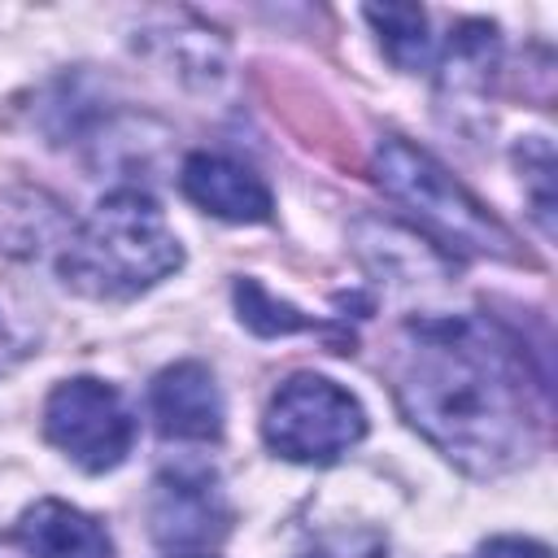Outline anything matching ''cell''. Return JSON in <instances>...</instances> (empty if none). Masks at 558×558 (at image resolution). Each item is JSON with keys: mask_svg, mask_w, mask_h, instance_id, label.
Instances as JSON below:
<instances>
[{"mask_svg": "<svg viewBox=\"0 0 558 558\" xmlns=\"http://www.w3.org/2000/svg\"><path fill=\"white\" fill-rule=\"evenodd\" d=\"M392 392L405 423L466 475H501L541 445V410L523 344L484 314L405 327Z\"/></svg>", "mask_w": 558, "mask_h": 558, "instance_id": "1", "label": "cell"}, {"mask_svg": "<svg viewBox=\"0 0 558 558\" xmlns=\"http://www.w3.org/2000/svg\"><path fill=\"white\" fill-rule=\"evenodd\" d=\"M183 266V244L170 231L161 205L140 187L109 192L87 222L70 231L57 257L65 288L92 301H126L170 279Z\"/></svg>", "mask_w": 558, "mask_h": 558, "instance_id": "2", "label": "cell"}, {"mask_svg": "<svg viewBox=\"0 0 558 558\" xmlns=\"http://www.w3.org/2000/svg\"><path fill=\"white\" fill-rule=\"evenodd\" d=\"M375 183L388 201H397L418 231L458 253V257H501L514 262V235L423 148H414L401 135H384L375 144Z\"/></svg>", "mask_w": 558, "mask_h": 558, "instance_id": "3", "label": "cell"}, {"mask_svg": "<svg viewBox=\"0 0 558 558\" xmlns=\"http://www.w3.org/2000/svg\"><path fill=\"white\" fill-rule=\"evenodd\" d=\"M262 436L288 462L327 466L366 436V410L336 379L301 371L275 388L262 414Z\"/></svg>", "mask_w": 558, "mask_h": 558, "instance_id": "4", "label": "cell"}, {"mask_svg": "<svg viewBox=\"0 0 558 558\" xmlns=\"http://www.w3.org/2000/svg\"><path fill=\"white\" fill-rule=\"evenodd\" d=\"M44 436L83 471L100 475L122 466L135 445V418L122 392L105 379L78 375L48 392L44 401Z\"/></svg>", "mask_w": 558, "mask_h": 558, "instance_id": "5", "label": "cell"}, {"mask_svg": "<svg viewBox=\"0 0 558 558\" xmlns=\"http://www.w3.org/2000/svg\"><path fill=\"white\" fill-rule=\"evenodd\" d=\"M153 541L166 549H205L227 536L231 506L209 466H170L153 480L148 497Z\"/></svg>", "mask_w": 558, "mask_h": 558, "instance_id": "6", "label": "cell"}, {"mask_svg": "<svg viewBox=\"0 0 558 558\" xmlns=\"http://www.w3.org/2000/svg\"><path fill=\"white\" fill-rule=\"evenodd\" d=\"M148 414L161 436L170 440H218L222 436V392L214 384V371L201 362H174L166 366L148 388Z\"/></svg>", "mask_w": 558, "mask_h": 558, "instance_id": "7", "label": "cell"}, {"mask_svg": "<svg viewBox=\"0 0 558 558\" xmlns=\"http://www.w3.org/2000/svg\"><path fill=\"white\" fill-rule=\"evenodd\" d=\"M179 187L196 209L222 222H266L275 209L270 187L248 166L222 153H192L179 170Z\"/></svg>", "mask_w": 558, "mask_h": 558, "instance_id": "8", "label": "cell"}, {"mask_svg": "<svg viewBox=\"0 0 558 558\" xmlns=\"http://www.w3.org/2000/svg\"><path fill=\"white\" fill-rule=\"evenodd\" d=\"M17 541L31 558H113L109 532L92 514L57 497H44L22 514Z\"/></svg>", "mask_w": 558, "mask_h": 558, "instance_id": "9", "label": "cell"}, {"mask_svg": "<svg viewBox=\"0 0 558 558\" xmlns=\"http://www.w3.org/2000/svg\"><path fill=\"white\" fill-rule=\"evenodd\" d=\"M148 39H153L161 65L187 87H214L227 74V44L214 31L196 26L192 17H174V26L148 31Z\"/></svg>", "mask_w": 558, "mask_h": 558, "instance_id": "10", "label": "cell"}, {"mask_svg": "<svg viewBox=\"0 0 558 558\" xmlns=\"http://www.w3.org/2000/svg\"><path fill=\"white\" fill-rule=\"evenodd\" d=\"M497 26L493 22H462L440 57V83L449 92H484V83L493 78L497 65Z\"/></svg>", "mask_w": 558, "mask_h": 558, "instance_id": "11", "label": "cell"}, {"mask_svg": "<svg viewBox=\"0 0 558 558\" xmlns=\"http://www.w3.org/2000/svg\"><path fill=\"white\" fill-rule=\"evenodd\" d=\"M366 22L379 31V44L388 61L405 74H418L432 65V35H427V13L418 4H366Z\"/></svg>", "mask_w": 558, "mask_h": 558, "instance_id": "12", "label": "cell"}, {"mask_svg": "<svg viewBox=\"0 0 558 558\" xmlns=\"http://www.w3.org/2000/svg\"><path fill=\"white\" fill-rule=\"evenodd\" d=\"M17 222V231H9L0 244L13 253H39L44 240H57L65 231V214L57 201H48L44 192H13L0 205V227Z\"/></svg>", "mask_w": 558, "mask_h": 558, "instance_id": "13", "label": "cell"}, {"mask_svg": "<svg viewBox=\"0 0 558 558\" xmlns=\"http://www.w3.org/2000/svg\"><path fill=\"white\" fill-rule=\"evenodd\" d=\"M235 310L240 323L257 336H292V331H318L314 318L292 310L288 301H275L257 279H235Z\"/></svg>", "mask_w": 558, "mask_h": 558, "instance_id": "14", "label": "cell"}, {"mask_svg": "<svg viewBox=\"0 0 558 558\" xmlns=\"http://www.w3.org/2000/svg\"><path fill=\"white\" fill-rule=\"evenodd\" d=\"M514 161H519L523 187L532 196V214L541 218V231L549 235L554 231V148H549V140L545 135H527L514 148Z\"/></svg>", "mask_w": 558, "mask_h": 558, "instance_id": "15", "label": "cell"}, {"mask_svg": "<svg viewBox=\"0 0 558 558\" xmlns=\"http://www.w3.org/2000/svg\"><path fill=\"white\" fill-rule=\"evenodd\" d=\"M305 558H392V549H388V541H384L379 532L357 527V532H331V536H318L314 549H310Z\"/></svg>", "mask_w": 558, "mask_h": 558, "instance_id": "16", "label": "cell"}, {"mask_svg": "<svg viewBox=\"0 0 558 558\" xmlns=\"http://www.w3.org/2000/svg\"><path fill=\"white\" fill-rule=\"evenodd\" d=\"M35 344H31V336H22L17 327H13V318L0 310V375H9L26 353H31Z\"/></svg>", "mask_w": 558, "mask_h": 558, "instance_id": "17", "label": "cell"}, {"mask_svg": "<svg viewBox=\"0 0 558 558\" xmlns=\"http://www.w3.org/2000/svg\"><path fill=\"white\" fill-rule=\"evenodd\" d=\"M484 558H549V549L527 536H493L484 545Z\"/></svg>", "mask_w": 558, "mask_h": 558, "instance_id": "18", "label": "cell"}]
</instances>
